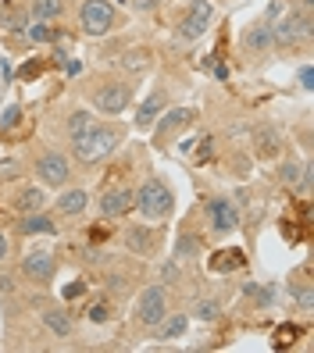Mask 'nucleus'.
<instances>
[{
    "label": "nucleus",
    "mask_w": 314,
    "mask_h": 353,
    "mask_svg": "<svg viewBox=\"0 0 314 353\" xmlns=\"http://www.w3.org/2000/svg\"><path fill=\"white\" fill-rule=\"evenodd\" d=\"M129 132H133V125H125L121 118H100L97 114L90 125L65 147L72 164H75V172H93V168H100L104 161H111L125 147Z\"/></svg>",
    "instance_id": "1"
},
{
    "label": "nucleus",
    "mask_w": 314,
    "mask_h": 353,
    "mask_svg": "<svg viewBox=\"0 0 314 353\" xmlns=\"http://www.w3.org/2000/svg\"><path fill=\"white\" fill-rule=\"evenodd\" d=\"M82 97L100 118H121L125 111H133V103L139 97V79L125 75L118 68H100L82 79Z\"/></svg>",
    "instance_id": "2"
},
{
    "label": "nucleus",
    "mask_w": 314,
    "mask_h": 353,
    "mask_svg": "<svg viewBox=\"0 0 314 353\" xmlns=\"http://www.w3.org/2000/svg\"><path fill=\"white\" fill-rule=\"evenodd\" d=\"M271 39H275V57L293 61L304 57L314 47V8L286 4L279 18H271Z\"/></svg>",
    "instance_id": "3"
},
{
    "label": "nucleus",
    "mask_w": 314,
    "mask_h": 353,
    "mask_svg": "<svg viewBox=\"0 0 314 353\" xmlns=\"http://www.w3.org/2000/svg\"><path fill=\"white\" fill-rule=\"evenodd\" d=\"M215 14H218L215 0H175L168 32H172L175 43L193 47V43H200V39H204L207 32H211Z\"/></svg>",
    "instance_id": "4"
},
{
    "label": "nucleus",
    "mask_w": 314,
    "mask_h": 353,
    "mask_svg": "<svg viewBox=\"0 0 314 353\" xmlns=\"http://www.w3.org/2000/svg\"><path fill=\"white\" fill-rule=\"evenodd\" d=\"M175 211H179V193L161 172H150L136 185L133 214H139L143 221H172Z\"/></svg>",
    "instance_id": "5"
},
{
    "label": "nucleus",
    "mask_w": 314,
    "mask_h": 353,
    "mask_svg": "<svg viewBox=\"0 0 314 353\" xmlns=\"http://www.w3.org/2000/svg\"><path fill=\"white\" fill-rule=\"evenodd\" d=\"M197 218H200V232L215 243H225L239 232V203L233 193H207L197 203Z\"/></svg>",
    "instance_id": "6"
},
{
    "label": "nucleus",
    "mask_w": 314,
    "mask_h": 353,
    "mask_svg": "<svg viewBox=\"0 0 314 353\" xmlns=\"http://www.w3.org/2000/svg\"><path fill=\"white\" fill-rule=\"evenodd\" d=\"M125 26H129V18H125V11L115 0H79L75 4V29L86 39L118 36Z\"/></svg>",
    "instance_id": "7"
},
{
    "label": "nucleus",
    "mask_w": 314,
    "mask_h": 353,
    "mask_svg": "<svg viewBox=\"0 0 314 353\" xmlns=\"http://www.w3.org/2000/svg\"><path fill=\"white\" fill-rule=\"evenodd\" d=\"M29 168H32V179L39 185H47L50 193H57L61 185H68L75 179V164H72L68 150L57 147V143H36Z\"/></svg>",
    "instance_id": "8"
},
{
    "label": "nucleus",
    "mask_w": 314,
    "mask_h": 353,
    "mask_svg": "<svg viewBox=\"0 0 314 353\" xmlns=\"http://www.w3.org/2000/svg\"><path fill=\"white\" fill-rule=\"evenodd\" d=\"M239 65L243 68H264L268 61H275V39H271V18L254 14L250 22L239 29Z\"/></svg>",
    "instance_id": "9"
},
{
    "label": "nucleus",
    "mask_w": 314,
    "mask_h": 353,
    "mask_svg": "<svg viewBox=\"0 0 314 353\" xmlns=\"http://www.w3.org/2000/svg\"><path fill=\"white\" fill-rule=\"evenodd\" d=\"M164 243H168V228L164 221H136L121 228V250L136 257V261H154L164 254Z\"/></svg>",
    "instance_id": "10"
},
{
    "label": "nucleus",
    "mask_w": 314,
    "mask_h": 353,
    "mask_svg": "<svg viewBox=\"0 0 314 353\" xmlns=\"http://www.w3.org/2000/svg\"><path fill=\"white\" fill-rule=\"evenodd\" d=\"M57 272H61V257H57L54 246L32 243L29 250L18 257V279L29 282L32 289H50L57 282Z\"/></svg>",
    "instance_id": "11"
},
{
    "label": "nucleus",
    "mask_w": 314,
    "mask_h": 353,
    "mask_svg": "<svg viewBox=\"0 0 314 353\" xmlns=\"http://www.w3.org/2000/svg\"><path fill=\"white\" fill-rule=\"evenodd\" d=\"M172 310V289H164L161 282H150L136 289V300H133V325L139 332H150L164 314Z\"/></svg>",
    "instance_id": "12"
},
{
    "label": "nucleus",
    "mask_w": 314,
    "mask_h": 353,
    "mask_svg": "<svg viewBox=\"0 0 314 353\" xmlns=\"http://www.w3.org/2000/svg\"><path fill=\"white\" fill-rule=\"evenodd\" d=\"M197 118H200V111L197 108H190V103H172L168 111H164L157 121H154V129H150V143H154V150H172V143L179 139V136H186L193 125H197Z\"/></svg>",
    "instance_id": "13"
},
{
    "label": "nucleus",
    "mask_w": 314,
    "mask_h": 353,
    "mask_svg": "<svg viewBox=\"0 0 314 353\" xmlns=\"http://www.w3.org/2000/svg\"><path fill=\"white\" fill-rule=\"evenodd\" d=\"M246 143H250V157L261 164H275L286 154V129L271 118H261L246 129Z\"/></svg>",
    "instance_id": "14"
},
{
    "label": "nucleus",
    "mask_w": 314,
    "mask_h": 353,
    "mask_svg": "<svg viewBox=\"0 0 314 353\" xmlns=\"http://www.w3.org/2000/svg\"><path fill=\"white\" fill-rule=\"evenodd\" d=\"M168 108H172L168 79L157 75V79L150 82V90H146V97L133 103V129H136V132H150V129H154V121H157L164 111H168Z\"/></svg>",
    "instance_id": "15"
},
{
    "label": "nucleus",
    "mask_w": 314,
    "mask_h": 353,
    "mask_svg": "<svg viewBox=\"0 0 314 353\" xmlns=\"http://www.w3.org/2000/svg\"><path fill=\"white\" fill-rule=\"evenodd\" d=\"M97 203V214L104 221H121L133 214V203H136V185L133 182H108L100 190V196H93Z\"/></svg>",
    "instance_id": "16"
},
{
    "label": "nucleus",
    "mask_w": 314,
    "mask_h": 353,
    "mask_svg": "<svg viewBox=\"0 0 314 353\" xmlns=\"http://www.w3.org/2000/svg\"><path fill=\"white\" fill-rule=\"evenodd\" d=\"M8 211L18 218V214H32V211H43V207H50V190L47 185H39L36 179H22V182H14L8 185Z\"/></svg>",
    "instance_id": "17"
},
{
    "label": "nucleus",
    "mask_w": 314,
    "mask_h": 353,
    "mask_svg": "<svg viewBox=\"0 0 314 353\" xmlns=\"http://www.w3.org/2000/svg\"><path fill=\"white\" fill-rule=\"evenodd\" d=\"M36 321L43 325V332L57 343L75 339V314L65 303H36Z\"/></svg>",
    "instance_id": "18"
},
{
    "label": "nucleus",
    "mask_w": 314,
    "mask_h": 353,
    "mask_svg": "<svg viewBox=\"0 0 314 353\" xmlns=\"http://www.w3.org/2000/svg\"><path fill=\"white\" fill-rule=\"evenodd\" d=\"M93 207V193L86 190V185H61L57 196H50V211L61 218V221H75L82 218Z\"/></svg>",
    "instance_id": "19"
},
{
    "label": "nucleus",
    "mask_w": 314,
    "mask_h": 353,
    "mask_svg": "<svg viewBox=\"0 0 314 353\" xmlns=\"http://www.w3.org/2000/svg\"><path fill=\"white\" fill-rule=\"evenodd\" d=\"M154 65H157V50L150 43H125L115 57V68L133 79H146L154 72Z\"/></svg>",
    "instance_id": "20"
},
{
    "label": "nucleus",
    "mask_w": 314,
    "mask_h": 353,
    "mask_svg": "<svg viewBox=\"0 0 314 353\" xmlns=\"http://www.w3.org/2000/svg\"><path fill=\"white\" fill-rule=\"evenodd\" d=\"M29 0H0V32L8 39L26 43V29H29Z\"/></svg>",
    "instance_id": "21"
},
{
    "label": "nucleus",
    "mask_w": 314,
    "mask_h": 353,
    "mask_svg": "<svg viewBox=\"0 0 314 353\" xmlns=\"http://www.w3.org/2000/svg\"><path fill=\"white\" fill-rule=\"evenodd\" d=\"M14 232L18 236H61V218L50 211V207L32 211V214H18Z\"/></svg>",
    "instance_id": "22"
},
{
    "label": "nucleus",
    "mask_w": 314,
    "mask_h": 353,
    "mask_svg": "<svg viewBox=\"0 0 314 353\" xmlns=\"http://www.w3.org/2000/svg\"><path fill=\"white\" fill-rule=\"evenodd\" d=\"M204 243H207V236L200 232V228H193V225H182L179 232H175V239H172V254L168 257H175V261H200L204 257Z\"/></svg>",
    "instance_id": "23"
},
{
    "label": "nucleus",
    "mask_w": 314,
    "mask_h": 353,
    "mask_svg": "<svg viewBox=\"0 0 314 353\" xmlns=\"http://www.w3.org/2000/svg\"><path fill=\"white\" fill-rule=\"evenodd\" d=\"M186 332H190V310H168L146 336H150V343H175L186 339Z\"/></svg>",
    "instance_id": "24"
},
{
    "label": "nucleus",
    "mask_w": 314,
    "mask_h": 353,
    "mask_svg": "<svg viewBox=\"0 0 314 353\" xmlns=\"http://www.w3.org/2000/svg\"><path fill=\"white\" fill-rule=\"evenodd\" d=\"M136 289V275L129 272V268H121V264H108L104 268V293H108L111 300H121V296H129Z\"/></svg>",
    "instance_id": "25"
},
{
    "label": "nucleus",
    "mask_w": 314,
    "mask_h": 353,
    "mask_svg": "<svg viewBox=\"0 0 314 353\" xmlns=\"http://www.w3.org/2000/svg\"><path fill=\"white\" fill-rule=\"evenodd\" d=\"M93 118H97V111L90 108V103H75V108L65 111V121H61V139H65V147H68V143H72L82 129L90 125Z\"/></svg>",
    "instance_id": "26"
},
{
    "label": "nucleus",
    "mask_w": 314,
    "mask_h": 353,
    "mask_svg": "<svg viewBox=\"0 0 314 353\" xmlns=\"http://www.w3.org/2000/svg\"><path fill=\"white\" fill-rule=\"evenodd\" d=\"M72 11V0H29L32 22H65Z\"/></svg>",
    "instance_id": "27"
},
{
    "label": "nucleus",
    "mask_w": 314,
    "mask_h": 353,
    "mask_svg": "<svg viewBox=\"0 0 314 353\" xmlns=\"http://www.w3.org/2000/svg\"><path fill=\"white\" fill-rule=\"evenodd\" d=\"M307 164H311V157H293V154L286 157V154H282V157L275 161V182L282 185V190L293 193V185L300 182V175H304Z\"/></svg>",
    "instance_id": "28"
},
{
    "label": "nucleus",
    "mask_w": 314,
    "mask_h": 353,
    "mask_svg": "<svg viewBox=\"0 0 314 353\" xmlns=\"http://www.w3.org/2000/svg\"><path fill=\"white\" fill-rule=\"evenodd\" d=\"M222 314H225V303H222L218 296H197V300L190 303V321L215 325V321H222Z\"/></svg>",
    "instance_id": "29"
},
{
    "label": "nucleus",
    "mask_w": 314,
    "mask_h": 353,
    "mask_svg": "<svg viewBox=\"0 0 314 353\" xmlns=\"http://www.w3.org/2000/svg\"><path fill=\"white\" fill-rule=\"evenodd\" d=\"M243 268H246V250H239V246L211 254V272L215 275H233V272H243Z\"/></svg>",
    "instance_id": "30"
},
{
    "label": "nucleus",
    "mask_w": 314,
    "mask_h": 353,
    "mask_svg": "<svg viewBox=\"0 0 314 353\" xmlns=\"http://www.w3.org/2000/svg\"><path fill=\"white\" fill-rule=\"evenodd\" d=\"M54 43H61V29L54 22H29L26 47H54Z\"/></svg>",
    "instance_id": "31"
},
{
    "label": "nucleus",
    "mask_w": 314,
    "mask_h": 353,
    "mask_svg": "<svg viewBox=\"0 0 314 353\" xmlns=\"http://www.w3.org/2000/svg\"><path fill=\"white\" fill-rule=\"evenodd\" d=\"M157 282H161L164 289H175V285H182V282H186L182 261H175V257H164V261H161V268H157Z\"/></svg>",
    "instance_id": "32"
},
{
    "label": "nucleus",
    "mask_w": 314,
    "mask_h": 353,
    "mask_svg": "<svg viewBox=\"0 0 314 353\" xmlns=\"http://www.w3.org/2000/svg\"><path fill=\"white\" fill-rule=\"evenodd\" d=\"M111 310H115V300L104 293V296H97V300L86 303V318H90L93 325H108V321H111Z\"/></svg>",
    "instance_id": "33"
},
{
    "label": "nucleus",
    "mask_w": 314,
    "mask_h": 353,
    "mask_svg": "<svg viewBox=\"0 0 314 353\" xmlns=\"http://www.w3.org/2000/svg\"><path fill=\"white\" fill-rule=\"evenodd\" d=\"M115 4L121 11H129V14H157L168 0H115Z\"/></svg>",
    "instance_id": "34"
},
{
    "label": "nucleus",
    "mask_w": 314,
    "mask_h": 353,
    "mask_svg": "<svg viewBox=\"0 0 314 353\" xmlns=\"http://www.w3.org/2000/svg\"><path fill=\"white\" fill-rule=\"evenodd\" d=\"M18 296V279L8 272V264H0V300H14Z\"/></svg>",
    "instance_id": "35"
},
{
    "label": "nucleus",
    "mask_w": 314,
    "mask_h": 353,
    "mask_svg": "<svg viewBox=\"0 0 314 353\" xmlns=\"http://www.w3.org/2000/svg\"><path fill=\"white\" fill-rule=\"evenodd\" d=\"M22 114H26V108H22V103H8V108L4 111H0V129H14L18 125V121H22Z\"/></svg>",
    "instance_id": "36"
},
{
    "label": "nucleus",
    "mask_w": 314,
    "mask_h": 353,
    "mask_svg": "<svg viewBox=\"0 0 314 353\" xmlns=\"http://www.w3.org/2000/svg\"><path fill=\"white\" fill-rule=\"evenodd\" d=\"M86 293H90V282H86V279H75L72 285H65V289H61V300H65V303H72V300L86 296Z\"/></svg>",
    "instance_id": "37"
},
{
    "label": "nucleus",
    "mask_w": 314,
    "mask_h": 353,
    "mask_svg": "<svg viewBox=\"0 0 314 353\" xmlns=\"http://www.w3.org/2000/svg\"><path fill=\"white\" fill-rule=\"evenodd\" d=\"M43 68H47V65L36 57V61H26V65L18 68V75H22V82H29V79H39V75H43Z\"/></svg>",
    "instance_id": "38"
},
{
    "label": "nucleus",
    "mask_w": 314,
    "mask_h": 353,
    "mask_svg": "<svg viewBox=\"0 0 314 353\" xmlns=\"http://www.w3.org/2000/svg\"><path fill=\"white\" fill-rule=\"evenodd\" d=\"M215 157V136H200V150H197V164L204 168V161Z\"/></svg>",
    "instance_id": "39"
},
{
    "label": "nucleus",
    "mask_w": 314,
    "mask_h": 353,
    "mask_svg": "<svg viewBox=\"0 0 314 353\" xmlns=\"http://www.w3.org/2000/svg\"><path fill=\"white\" fill-rule=\"evenodd\" d=\"M297 82H300V90H304V93H311V90H314V68H311V61H304V65H300Z\"/></svg>",
    "instance_id": "40"
},
{
    "label": "nucleus",
    "mask_w": 314,
    "mask_h": 353,
    "mask_svg": "<svg viewBox=\"0 0 314 353\" xmlns=\"http://www.w3.org/2000/svg\"><path fill=\"white\" fill-rule=\"evenodd\" d=\"M297 336H300V332H297V325H282L279 332H275V346H293V343H297Z\"/></svg>",
    "instance_id": "41"
},
{
    "label": "nucleus",
    "mask_w": 314,
    "mask_h": 353,
    "mask_svg": "<svg viewBox=\"0 0 314 353\" xmlns=\"http://www.w3.org/2000/svg\"><path fill=\"white\" fill-rule=\"evenodd\" d=\"M11 261V239H8V232H0V264H8Z\"/></svg>",
    "instance_id": "42"
},
{
    "label": "nucleus",
    "mask_w": 314,
    "mask_h": 353,
    "mask_svg": "<svg viewBox=\"0 0 314 353\" xmlns=\"http://www.w3.org/2000/svg\"><path fill=\"white\" fill-rule=\"evenodd\" d=\"M218 4H228V0H218Z\"/></svg>",
    "instance_id": "43"
},
{
    "label": "nucleus",
    "mask_w": 314,
    "mask_h": 353,
    "mask_svg": "<svg viewBox=\"0 0 314 353\" xmlns=\"http://www.w3.org/2000/svg\"><path fill=\"white\" fill-rule=\"evenodd\" d=\"M172 4H175V0H172Z\"/></svg>",
    "instance_id": "44"
}]
</instances>
